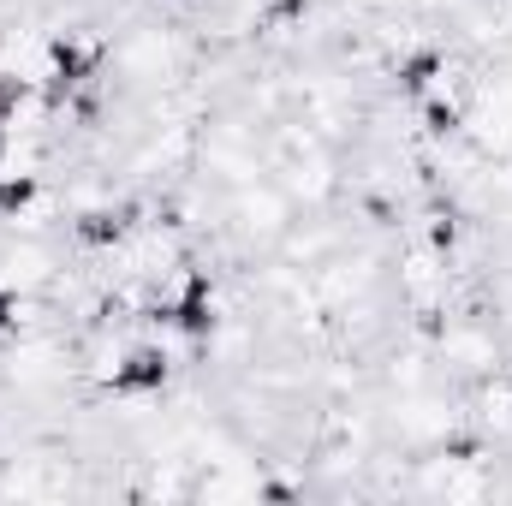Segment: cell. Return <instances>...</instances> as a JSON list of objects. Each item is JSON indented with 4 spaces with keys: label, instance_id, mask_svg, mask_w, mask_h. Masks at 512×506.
<instances>
[{
    "label": "cell",
    "instance_id": "6da1fadb",
    "mask_svg": "<svg viewBox=\"0 0 512 506\" xmlns=\"http://www.w3.org/2000/svg\"><path fill=\"white\" fill-rule=\"evenodd\" d=\"M161 381H167V358L161 352H131L126 370L114 376V387L120 393H143V387H161Z\"/></svg>",
    "mask_w": 512,
    "mask_h": 506
},
{
    "label": "cell",
    "instance_id": "7a4b0ae2",
    "mask_svg": "<svg viewBox=\"0 0 512 506\" xmlns=\"http://www.w3.org/2000/svg\"><path fill=\"white\" fill-rule=\"evenodd\" d=\"M173 322H179L185 334H209V328H215V310H209V286H203V280H191V292L173 304Z\"/></svg>",
    "mask_w": 512,
    "mask_h": 506
},
{
    "label": "cell",
    "instance_id": "3957f363",
    "mask_svg": "<svg viewBox=\"0 0 512 506\" xmlns=\"http://www.w3.org/2000/svg\"><path fill=\"white\" fill-rule=\"evenodd\" d=\"M90 66H96V54H90V48H72V42H60V48H54V78H60V84H78Z\"/></svg>",
    "mask_w": 512,
    "mask_h": 506
},
{
    "label": "cell",
    "instance_id": "277c9868",
    "mask_svg": "<svg viewBox=\"0 0 512 506\" xmlns=\"http://www.w3.org/2000/svg\"><path fill=\"white\" fill-rule=\"evenodd\" d=\"M435 72H441V60H435V54H417V60H405V66H399V84L417 96V90H429V84H435Z\"/></svg>",
    "mask_w": 512,
    "mask_h": 506
},
{
    "label": "cell",
    "instance_id": "5b68a950",
    "mask_svg": "<svg viewBox=\"0 0 512 506\" xmlns=\"http://www.w3.org/2000/svg\"><path fill=\"white\" fill-rule=\"evenodd\" d=\"M30 203V179H6L0 185V209H24Z\"/></svg>",
    "mask_w": 512,
    "mask_h": 506
},
{
    "label": "cell",
    "instance_id": "8992f818",
    "mask_svg": "<svg viewBox=\"0 0 512 506\" xmlns=\"http://www.w3.org/2000/svg\"><path fill=\"white\" fill-rule=\"evenodd\" d=\"M459 126V114H453V108H441V102H435V108H429V131H453Z\"/></svg>",
    "mask_w": 512,
    "mask_h": 506
},
{
    "label": "cell",
    "instance_id": "52a82bcc",
    "mask_svg": "<svg viewBox=\"0 0 512 506\" xmlns=\"http://www.w3.org/2000/svg\"><path fill=\"white\" fill-rule=\"evenodd\" d=\"M12 102H18V84H12V78H0V120H6V108H12Z\"/></svg>",
    "mask_w": 512,
    "mask_h": 506
},
{
    "label": "cell",
    "instance_id": "ba28073f",
    "mask_svg": "<svg viewBox=\"0 0 512 506\" xmlns=\"http://www.w3.org/2000/svg\"><path fill=\"white\" fill-rule=\"evenodd\" d=\"M0 322H12V298H0Z\"/></svg>",
    "mask_w": 512,
    "mask_h": 506
}]
</instances>
